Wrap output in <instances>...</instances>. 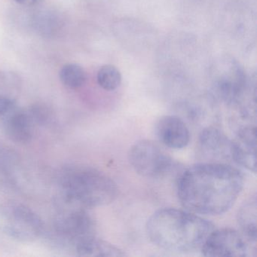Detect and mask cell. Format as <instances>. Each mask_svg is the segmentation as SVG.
I'll return each mask as SVG.
<instances>
[{
	"label": "cell",
	"instance_id": "1",
	"mask_svg": "<svg viewBox=\"0 0 257 257\" xmlns=\"http://www.w3.org/2000/svg\"><path fill=\"white\" fill-rule=\"evenodd\" d=\"M243 186L244 177L237 168L222 162H204L181 174L177 195L186 210L217 216L231 208Z\"/></svg>",
	"mask_w": 257,
	"mask_h": 257
},
{
	"label": "cell",
	"instance_id": "2",
	"mask_svg": "<svg viewBox=\"0 0 257 257\" xmlns=\"http://www.w3.org/2000/svg\"><path fill=\"white\" fill-rule=\"evenodd\" d=\"M214 229L213 223L189 210L163 208L155 212L146 225L153 244L174 252H192L201 249Z\"/></svg>",
	"mask_w": 257,
	"mask_h": 257
},
{
	"label": "cell",
	"instance_id": "3",
	"mask_svg": "<svg viewBox=\"0 0 257 257\" xmlns=\"http://www.w3.org/2000/svg\"><path fill=\"white\" fill-rule=\"evenodd\" d=\"M58 184V207H103L112 204L118 196L116 183L109 176L85 165H70L61 169Z\"/></svg>",
	"mask_w": 257,
	"mask_h": 257
},
{
	"label": "cell",
	"instance_id": "4",
	"mask_svg": "<svg viewBox=\"0 0 257 257\" xmlns=\"http://www.w3.org/2000/svg\"><path fill=\"white\" fill-rule=\"evenodd\" d=\"M52 223L49 239L52 244L61 249L73 251L75 245L95 235V223L88 209L79 207H60Z\"/></svg>",
	"mask_w": 257,
	"mask_h": 257
},
{
	"label": "cell",
	"instance_id": "5",
	"mask_svg": "<svg viewBox=\"0 0 257 257\" xmlns=\"http://www.w3.org/2000/svg\"><path fill=\"white\" fill-rule=\"evenodd\" d=\"M0 231L14 240L33 242L44 231V224L31 207L16 201L0 203Z\"/></svg>",
	"mask_w": 257,
	"mask_h": 257
},
{
	"label": "cell",
	"instance_id": "6",
	"mask_svg": "<svg viewBox=\"0 0 257 257\" xmlns=\"http://www.w3.org/2000/svg\"><path fill=\"white\" fill-rule=\"evenodd\" d=\"M128 160L135 172L150 178L166 175L174 165L172 158L150 140L135 143L129 150Z\"/></svg>",
	"mask_w": 257,
	"mask_h": 257
},
{
	"label": "cell",
	"instance_id": "7",
	"mask_svg": "<svg viewBox=\"0 0 257 257\" xmlns=\"http://www.w3.org/2000/svg\"><path fill=\"white\" fill-rule=\"evenodd\" d=\"M250 243L243 233L234 228H222L210 233L201 250L204 256H246Z\"/></svg>",
	"mask_w": 257,
	"mask_h": 257
},
{
	"label": "cell",
	"instance_id": "8",
	"mask_svg": "<svg viewBox=\"0 0 257 257\" xmlns=\"http://www.w3.org/2000/svg\"><path fill=\"white\" fill-rule=\"evenodd\" d=\"M0 122L7 136L18 144L29 143L34 137L35 124L28 109L17 102L0 103Z\"/></svg>",
	"mask_w": 257,
	"mask_h": 257
},
{
	"label": "cell",
	"instance_id": "9",
	"mask_svg": "<svg viewBox=\"0 0 257 257\" xmlns=\"http://www.w3.org/2000/svg\"><path fill=\"white\" fill-rule=\"evenodd\" d=\"M231 160L252 172H256L255 127L242 126L231 142Z\"/></svg>",
	"mask_w": 257,
	"mask_h": 257
},
{
	"label": "cell",
	"instance_id": "10",
	"mask_svg": "<svg viewBox=\"0 0 257 257\" xmlns=\"http://www.w3.org/2000/svg\"><path fill=\"white\" fill-rule=\"evenodd\" d=\"M231 140L216 127H207L203 129L198 138V147L201 155L210 162H222L231 159Z\"/></svg>",
	"mask_w": 257,
	"mask_h": 257
},
{
	"label": "cell",
	"instance_id": "11",
	"mask_svg": "<svg viewBox=\"0 0 257 257\" xmlns=\"http://www.w3.org/2000/svg\"><path fill=\"white\" fill-rule=\"evenodd\" d=\"M156 135L168 148L181 150L190 142V132L186 123L177 115H165L156 124Z\"/></svg>",
	"mask_w": 257,
	"mask_h": 257
},
{
	"label": "cell",
	"instance_id": "12",
	"mask_svg": "<svg viewBox=\"0 0 257 257\" xmlns=\"http://www.w3.org/2000/svg\"><path fill=\"white\" fill-rule=\"evenodd\" d=\"M73 251L79 256H124L125 252L118 246L106 240L91 236L83 239L75 245Z\"/></svg>",
	"mask_w": 257,
	"mask_h": 257
},
{
	"label": "cell",
	"instance_id": "13",
	"mask_svg": "<svg viewBox=\"0 0 257 257\" xmlns=\"http://www.w3.org/2000/svg\"><path fill=\"white\" fill-rule=\"evenodd\" d=\"M255 195L246 200L237 213V220L243 235L251 243L256 242L257 205Z\"/></svg>",
	"mask_w": 257,
	"mask_h": 257
},
{
	"label": "cell",
	"instance_id": "14",
	"mask_svg": "<svg viewBox=\"0 0 257 257\" xmlns=\"http://www.w3.org/2000/svg\"><path fill=\"white\" fill-rule=\"evenodd\" d=\"M22 88V81L17 73L0 71V100L17 101Z\"/></svg>",
	"mask_w": 257,
	"mask_h": 257
},
{
	"label": "cell",
	"instance_id": "15",
	"mask_svg": "<svg viewBox=\"0 0 257 257\" xmlns=\"http://www.w3.org/2000/svg\"><path fill=\"white\" fill-rule=\"evenodd\" d=\"M61 82L70 89H77L86 82V73L79 64H67L60 70Z\"/></svg>",
	"mask_w": 257,
	"mask_h": 257
},
{
	"label": "cell",
	"instance_id": "16",
	"mask_svg": "<svg viewBox=\"0 0 257 257\" xmlns=\"http://www.w3.org/2000/svg\"><path fill=\"white\" fill-rule=\"evenodd\" d=\"M97 83L106 91H114L121 85L122 77L119 70L112 64H106L99 69Z\"/></svg>",
	"mask_w": 257,
	"mask_h": 257
},
{
	"label": "cell",
	"instance_id": "17",
	"mask_svg": "<svg viewBox=\"0 0 257 257\" xmlns=\"http://www.w3.org/2000/svg\"><path fill=\"white\" fill-rule=\"evenodd\" d=\"M19 154L10 147L0 146V172L10 175L19 166Z\"/></svg>",
	"mask_w": 257,
	"mask_h": 257
},
{
	"label": "cell",
	"instance_id": "18",
	"mask_svg": "<svg viewBox=\"0 0 257 257\" xmlns=\"http://www.w3.org/2000/svg\"><path fill=\"white\" fill-rule=\"evenodd\" d=\"M28 111L35 124L46 125L51 123L53 119V112L52 109L43 103L32 105L28 109Z\"/></svg>",
	"mask_w": 257,
	"mask_h": 257
},
{
	"label": "cell",
	"instance_id": "19",
	"mask_svg": "<svg viewBox=\"0 0 257 257\" xmlns=\"http://www.w3.org/2000/svg\"><path fill=\"white\" fill-rule=\"evenodd\" d=\"M14 1L20 5L32 6L34 5L38 0H14Z\"/></svg>",
	"mask_w": 257,
	"mask_h": 257
}]
</instances>
